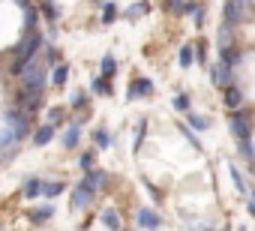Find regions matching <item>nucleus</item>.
<instances>
[{
  "label": "nucleus",
  "mask_w": 255,
  "mask_h": 231,
  "mask_svg": "<svg viewBox=\"0 0 255 231\" xmlns=\"http://www.w3.org/2000/svg\"><path fill=\"white\" fill-rule=\"evenodd\" d=\"M39 48H42V33H39V30L24 33V39L18 42L15 54H12V72H15V75H21V72H24V66H27L33 57H39Z\"/></svg>",
  "instance_id": "nucleus-1"
},
{
  "label": "nucleus",
  "mask_w": 255,
  "mask_h": 231,
  "mask_svg": "<svg viewBox=\"0 0 255 231\" xmlns=\"http://www.w3.org/2000/svg\"><path fill=\"white\" fill-rule=\"evenodd\" d=\"M21 78V90H33V93H42L45 90V63H39V57H33L27 66H24V72L18 75Z\"/></svg>",
  "instance_id": "nucleus-2"
},
{
  "label": "nucleus",
  "mask_w": 255,
  "mask_h": 231,
  "mask_svg": "<svg viewBox=\"0 0 255 231\" xmlns=\"http://www.w3.org/2000/svg\"><path fill=\"white\" fill-rule=\"evenodd\" d=\"M3 120H6V129L15 135V141H21L27 132H30V114H24L21 108H9L3 114Z\"/></svg>",
  "instance_id": "nucleus-3"
},
{
  "label": "nucleus",
  "mask_w": 255,
  "mask_h": 231,
  "mask_svg": "<svg viewBox=\"0 0 255 231\" xmlns=\"http://www.w3.org/2000/svg\"><path fill=\"white\" fill-rule=\"evenodd\" d=\"M228 129H231V135H234L237 141H246V138L252 135V114H249V111H243V108L231 111V117H228Z\"/></svg>",
  "instance_id": "nucleus-4"
},
{
  "label": "nucleus",
  "mask_w": 255,
  "mask_h": 231,
  "mask_svg": "<svg viewBox=\"0 0 255 231\" xmlns=\"http://www.w3.org/2000/svg\"><path fill=\"white\" fill-rule=\"evenodd\" d=\"M15 108H21L24 114H33L36 108H42V93H33V90H18Z\"/></svg>",
  "instance_id": "nucleus-5"
},
{
  "label": "nucleus",
  "mask_w": 255,
  "mask_h": 231,
  "mask_svg": "<svg viewBox=\"0 0 255 231\" xmlns=\"http://www.w3.org/2000/svg\"><path fill=\"white\" fill-rule=\"evenodd\" d=\"M135 222H138V228H144V231H156V228L162 225V216H159L156 210H150V207H138V210H135Z\"/></svg>",
  "instance_id": "nucleus-6"
},
{
  "label": "nucleus",
  "mask_w": 255,
  "mask_h": 231,
  "mask_svg": "<svg viewBox=\"0 0 255 231\" xmlns=\"http://www.w3.org/2000/svg\"><path fill=\"white\" fill-rule=\"evenodd\" d=\"M93 198H96V192H93V189H90L84 180H81V183L72 189V207H75V210H84V207H90V204H93Z\"/></svg>",
  "instance_id": "nucleus-7"
},
{
  "label": "nucleus",
  "mask_w": 255,
  "mask_h": 231,
  "mask_svg": "<svg viewBox=\"0 0 255 231\" xmlns=\"http://www.w3.org/2000/svg\"><path fill=\"white\" fill-rule=\"evenodd\" d=\"M210 78H213V84H219L222 90L234 84V72H231V66H225V63H213V66H210Z\"/></svg>",
  "instance_id": "nucleus-8"
},
{
  "label": "nucleus",
  "mask_w": 255,
  "mask_h": 231,
  "mask_svg": "<svg viewBox=\"0 0 255 231\" xmlns=\"http://www.w3.org/2000/svg\"><path fill=\"white\" fill-rule=\"evenodd\" d=\"M153 93V81L150 78H135L126 90V99H138V96H150Z\"/></svg>",
  "instance_id": "nucleus-9"
},
{
  "label": "nucleus",
  "mask_w": 255,
  "mask_h": 231,
  "mask_svg": "<svg viewBox=\"0 0 255 231\" xmlns=\"http://www.w3.org/2000/svg\"><path fill=\"white\" fill-rule=\"evenodd\" d=\"M84 183H87L93 192H99V189H105V186L111 183V174H108V171H96V168H90L87 177H84Z\"/></svg>",
  "instance_id": "nucleus-10"
},
{
  "label": "nucleus",
  "mask_w": 255,
  "mask_h": 231,
  "mask_svg": "<svg viewBox=\"0 0 255 231\" xmlns=\"http://www.w3.org/2000/svg\"><path fill=\"white\" fill-rule=\"evenodd\" d=\"M222 102H225V108L228 111H237V108H243V93H240V87H225V93H222Z\"/></svg>",
  "instance_id": "nucleus-11"
},
{
  "label": "nucleus",
  "mask_w": 255,
  "mask_h": 231,
  "mask_svg": "<svg viewBox=\"0 0 255 231\" xmlns=\"http://www.w3.org/2000/svg\"><path fill=\"white\" fill-rule=\"evenodd\" d=\"M243 15H246V9L237 3V0H225V21H228V24L237 27V24L243 21Z\"/></svg>",
  "instance_id": "nucleus-12"
},
{
  "label": "nucleus",
  "mask_w": 255,
  "mask_h": 231,
  "mask_svg": "<svg viewBox=\"0 0 255 231\" xmlns=\"http://www.w3.org/2000/svg\"><path fill=\"white\" fill-rule=\"evenodd\" d=\"M78 141H81V126H78V123H72V126L63 132V147H66V150H72V147H78Z\"/></svg>",
  "instance_id": "nucleus-13"
},
{
  "label": "nucleus",
  "mask_w": 255,
  "mask_h": 231,
  "mask_svg": "<svg viewBox=\"0 0 255 231\" xmlns=\"http://www.w3.org/2000/svg\"><path fill=\"white\" fill-rule=\"evenodd\" d=\"M102 225H105L108 231H120V213H117L114 207H105V210H102Z\"/></svg>",
  "instance_id": "nucleus-14"
},
{
  "label": "nucleus",
  "mask_w": 255,
  "mask_h": 231,
  "mask_svg": "<svg viewBox=\"0 0 255 231\" xmlns=\"http://www.w3.org/2000/svg\"><path fill=\"white\" fill-rule=\"evenodd\" d=\"M231 45H234V24L222 21V27H219V48H231Z\"/></svg>",
  "instance_id": "nucleus-15"
},
{
  "label": "nucleus",
  "mask_w": 255,
  "mask_h": 231,
  "mask_svg": "<svg viewBox=\"0 0 255 231\" xmlns=\"http://www.w3.org/2000/svg\"><path fill=\"white\" fill-rule=\"evenodd\" d=\"M51 138H54V126H51V123H45V126H39V129L33 132V144H36V147L48 144Z\"/></svg>",
  "instance_id": "nucleus-16"
},
{
  "label": "nucleus",
  "mask_w": 255,
  "mask_h": 231,
  "mask_svg": "<svg viewBox=\"0 0 255 231\" xmlns=\"http://www.w3.org/2000/svg\"><path fill=\"white\" fill-rule=\"evenodd\" d=\"M42 189H45V183H42L39 177H27V183H24V198H39Z\"/></svg>",
  "instance_id": "nucleus-17"
},
{
  "label": "nucleus",
  "mask_w": 255,
  "mask_h": 231,
  "mask_svg": "<svg viewBox=\"0 0 255 231\" xmlns=\"http://www.w3.org/2000/svg\"><path fill=\"white\" fill-rule=\"evenodd\" d=\"M36 24H39V9L36 6H24V33L36 30Z\"/></svg>",
  "instance_id": "nucleus-18"
},
{
  "label": "nucleus",
  "mask_w": 255,
  "mask_h": 231,
  "mask_svg": "<svg viewBox=\"0 0 255 231\" xmlns=\"http://www.w3.org/2000/svg\"><path fill=\"white\" fill-rule=\"evenodd\" d=\"M69 81V66L66 63H60V66H54V72H51V84H57V87H63Z\"/></svg>",
  "instance_id": "nucleus-19"
},
{
  "label": "nucleus",
  "mask_w": 255,
  "mask_h": 231,
  "mask_svg": "<svg viewBox=\"0 0 255 231\" xmlns=\"http://www.w3.org/2000/svg\"><path fill=\"white\" fill-rule=\"evenodd\" d=\"M54 216V207L51 204H45V207H36V210H30V222H48Z\"/></svg>",
  "instance_id": "nucleus-20"
},
{
  "label": "nucleus",
  "mask_w": 255,
  "mask_h": 231,
  "mask_svg": "<svg viewBox=\"0 0 255 231\" xmlns=\"http://www.w3.org/2000/svg\"><path fill=\"white\" fill-rule=\"evenodd\" d=\"M219 63H225V66L234 69V66L240 63V51H237L234 45H231V48H222V60H219Z\"/></svg>",
  "instance_id": "nucleus-21"
},
{
  "label": "nucleus",
  "mask_w": 255,
  "mask_h": 231,
  "mask_svg": "<svg viewBox=\"0 0 255 231\" xmlns=\"http://www.w3.org/2000/svg\"><path fill=\"white\" fill-rule=\"evenodd\" d=\"M90 87H93V93H96V96H111V84H108V78H102V75H99V78H93V81H90Z\"/></svg>",
  "instance_id": "nucleus-22"
},
{
  "label": "nucleus",
  "mask_w": 255,
  "mask_h": 231,
  "mask_svg": "<svg viewBox=\"0 0 255 231\" xmlns=\"http://www.w3.org/2000/svg\"><path fill=\"white\" fill-rule=\"evenodd\" d=\"M99 69H102V78H111V75L117 72V60H114L111 54H105V57H102V63H99Z\"/></svg>",
  "instance_id": "nucleus-23"
},
{
  "label": "nucleus",
  "mask_w": 255,
  "mask_h": 231,
  "mask_svg": "<svg viewBox=\"0 0 255 231\" xmlns=\"http://www.w3.org/2000/svg\"><path fill=\"white\" fill-rule=\"evenodd\" d=\"M39 6H42V15H45L48 21H57V18H60V9L54 6V0H42Z\"/></svg>",
  "instance_id": "nucleus-24"
},
{
  "label": "nucleus",
  "mask_w": 255,
  "mask_h": 231,
  "mask_svg": "<svg viewBox=\"0 0 255 231\" xmlns=\"http://www.w3.org/2000/svg\"><path fill=\"white\" fill-rule=\"evenodd\" d=\"M147 9H150L147 3H132V6H129V9H126L123 15H126V18H129V21H138V18H141V15L147 12Z\"/></svg>",
  "instance_id": "nucleus-25"
},
{
  "label": "nucleus",
  "mask_w": 255,
  "mask_h": 231,
  "mask_svg": "<svg viewBox=\"0 0 255 231\" xmlns=\"http://www.w3.org/2000/svg\"><path fill=\"white\" fill-rule=\"evenodd\" d=\"M117 15H120V9H117L114 3H105V6H102V24H111V21H117Z\"/></svg>",
  "instance_id": "nucleus-26"
},
{
  "label": "nucleus",
  "mask_w": 255,
  "mask_h": 231,
  "mask_svg": "<svg viewBox=\"0 0 255 231\" xmlns=\"http://www.w3.org/2000/svg\"><path fill=\"white\" fill-rule=\"evenodd\" d=\"M93 141H96V147H102V150H105V147H111V141H114V138L108 135V129H96V132H93Z\"/></svg>",
  "instance_id": "nucleus-27"
},
{
  "label": "nucleus",
  "mask_w": 255,
  "mask_h": 231,
  "mask_svg": "<svg viewBox=\"0 0 255 231\" xmlns=\"http://www.w3.org/2000/svg\"><path fill=\"white\" fill-rule=\"evenodd\" d=\"M210 126V117L204 114H189V129H207Z\"/></svg>",
  "instance_id": "nucleus-28"
},
{
  "label": "nucleus",
  "mask_w": 255,
  "mask_h": 231,
  "mask_svg": "<svg viewBox=\"0 0 255 231\" xmlns=\"http://www.w3.org/2000/svg\"><path fill=\"white\" fill-rule=\"evenodd\" d=\"M195 63V48L192 45H183L180 48V66H192Z\"/></svg>",
  "instance_id": "nucleus-29"
},
{
  "label": "nucleus",
  "mask_w": 255,
  "mask_h": 231,
  "mask_svg": "<svg viewBox=\"0 0 255 231\" xmlns=\"http://www.w3.org/2000/svg\"><path fill=\"white\" fill-rule=\"evenodd\" d=\"M60 192H63V183H60V180H51V183H45V189H42L45 198H57Z\"/></svg>",
  "instance_id": "nucleus-30"
},
{
  "label": "nucleus",
  "mask_w": 255,
  "mask_h": 231,
  "mask_svg": "<svg viewBox=\"0 0 255 231\" xmlns=\"http://www.w3.org/2000/svg\"><path fill=\"white\" fill-rule=\"evenodd\" d=\"M78 165H81L84 171H90V168L96 165V153H93V150H87V153H81V156H78Z\"/></svg>",
  "instance_id": "nucleus-31"
},
{
  "label": "nucleus",
  "mask_w": 255,
  "mask_h": 231,
  "mask_svg": "<svg viewBox=\"0 0 255 231\" xmlns=\"http://www.w3.org/2000/svg\"><path fill=\"white\" fill-rule=\"evenodd\" d=\"M84 102H87V96H84V90H75V93H72V108H75V111H84V108H87Z\"/></svg>",
  "instance_id": "nucleus-32"
},
{
  "label": "nucleus",
  "mask_w": 255,
  "mask_h": 231,
  "mask_svg": "<svg viewBox=\"0 0 255 231\" xmlns=\"http://www.w3.org/2000/svg\"><path fill=\"white\" fill-rule=\"evenodd\" d=\"M144 135H147V120H141V123H138V132H135V141H132V150H138V147H141V141H144Z\"/></svg>",
  "instance_id": "nucleus-33"
},
{
  "label": "nucleus",
  "mask_w": 255,
  "mask_h": 231,
  "mask_svg": "<svg viewBox=\"0 0 255 231\" xmlns=\"http://www.w3.org/2000/svg\"><path fill=\"white\" fill-rule=\"evenodd\" d=\"M240 153H243L249 162H255V144H252L249 138H246V141H240Z\"/></svg>",
  "instance_id": "nucleus-34"
},
{
  "label": "nucleus",
  "mask_w": 255,
  "mask_h": 231,
  "mask_svg": "<svg viewBox=\"0 0 255 231\" xmlns=\"http://www.w3.org/2000/svg\"><path fill=\"white\" fill-rule=\"evenodd\" d=\"M168 12H186V0H165Z\"/></svg>",
  "instance_id": "nucleus-35"
},
{
  "label": "nucleus",
  "mask_w": 255,
  "mask_h": 231,
  "mask_svg": "<svg viewBox=\"0 0 255 231\" xmlns=\"http://www.w3.org/2000/svg\"><path fill=\"white\" fill-rule=\"evenodd\" d=\"M45 63L48 66H60V51L57 48H45Z\"/></svg>",
  "instance_id": "nucleus-36"
},
{
  "label": "nucleus",
  "mask_w": 255,
  "mask_h": 231,
  "mask_svg": "<svg viewBox=\"0 0 255 231\" xmlns=\"http://www.w3.org/2000/svg\"><path fill=\"white\" fill-rule=\"evenodd\" d=\"M174 108L177 111H189V93H177L174 96Z\"/></svg>",
  "instance_id": "nucleus-37"
},
{
  "label": "nucleus",
  "mask_w": 255,
  "mask_h": 231,
  "mask_svg": "<svg viewBox=\"0 0 255 231\" xmlns=\"http://www.w3.org/2000/svg\"><path fill=\"white\" fill-rule=\"evenodd\" d=\"M195 63H201V66H207V48H204L201 42L195 45Z\"/></svg>",
  "instance_id": "nucleus-38"
},
{
  "label": "nucleus",
  "mask_w": 255,
  "mask_h": 231,
  "mask_svg": "<svg viewBox=\"0 0 255 231\" xmlns=\"http://www.w3.org/2000/svg\"><path fill=\"white\" fill-rule=\"evenodd\" d=\"M60 120H63V108H51V111H48V123L54 126V123H60Z\"/></svg>",
  "instance_id": "nucleus-39"
},
{
  "label": "nucleus",
  "mask_w": 255,
  "mask_h": 231,
  "mask_svg": "<svg viewBox=\"0 0 255 231\" xmlns=\"http://www.w3.org/2000/svg\"><path fill=\"white\" fill-rule=\"evenodd\" d=\"M180 132H183V135H186V138H189V144H192V147H195V150H201V144H198V138H195V135H192V129H189V126H180Z\"/></svg>",
  "instance_id": "nucleus-40"
},
{
  "label": "nucleus",
  "mask_w": 255,
  "mask_h": 231,
  "mask_svg": "<svg viewBox=\"0 0 255 231\" xmlns=\"http://www.w3.org/2000/svg\"><path fill=\"white\" fill-rule=\"evenodd\" d=\"M231 177H234V186H237L240 192H246V183H243V177H240V171H237L234 165H231Z\"/></svg>",
  "instance_id": "nucleus-41"
},
{
  "label": "nucleus",
  "mask_w": 255,
  "mask_h": 231,
  "mask_svg": "<svg viewBox=\"0 0 255 231\" xmlns=\"http://www.w3.org/2000/svg\"><path fill=\"white\" fill-rule=\"evenodd\" d=\"M15 3H18V6L24 9V6H30V0H15Z\"/></svg>",
  "instance_id": "nucleus-42"
},
{
  "label": "nucleus",
  "mask_w": 255,
  "mask_h": 231,
  "mask_svg": "<svg viewBox=\"0 0 255 231\" xmlns=\"http://www.w3.org/2000/svg\"><path fill=\"white\" fill-rule=\"evenodd\" d=\"M249 165H252V174H255V162H249Z\"/></svg>",
  "instance_id": "nucleus-43"
}]
</instances>
